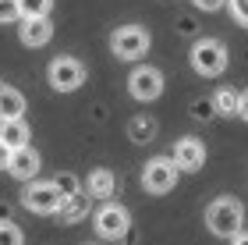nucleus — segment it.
Masks as SVG:
<instances>
[{"label": "nucleus", "instance_id": "21", "mask_svg": "<svg viewBox=\"0 0 248 245\" xmlns=\"http://www.w3.org/2000/svg\"><path fill=\"white\" fill-rule=\"evenodd\" d=\"M227 11H231L234 25H241V29H248V0H227Z\"/></svg>", "mask_w": 248, "mask_h": 245}, {"label": "nucleus", "instance_id": "1", "mask_svg": "<svg viewBox=\"0 0 248 245\" xmlns=\"http://www.w3.org/2000/svg\"><path fill=\"white\" fill-rule=\"evenodd\" d=\"M206 228H209L213 238H227L231 242L245 228V203L234 199V196H217L206 206Z\"/></svg>", "mask_w": 248, "mask_h": 245}, {"label": "nucleus", "instance_id": "2", "mask_svg": "<svg viewBox=\"0 0 248 245\" xmlns=\"http://www.w3.org/2000/svg\"><path fill=\"white\" fill-rule=\"evenodd\" d=\"M191 68H195V75H202V79H220L223 71H227L231 64V53H227V43L217 39V36H202L191 43V53H188Z\"/></svg>", "mask_w": 248, "mask_h": 245}, {"label": "nucleus", "instance_id": "8", "mask_svg": "<svg viewBox=\"0 0 248 245\" xmlns=\"http://www.w3.org/2000/svg\"><path fill=\"white\" fill-rule=\"evenodd\" d=\"M163 89H167L163 71L153 68V64H139V68L128 75V93H131V99H139V103H153V99H160Z\"/></svg>", "mask_w": 248, "mask_h": 245}, {"label": "nucleus", "instance_id": "26", "mask_svg": "<svg viewBox=\"0 0 248 245\" xmlns=\"http://www.w3.org/2000/svg\"><path fill=\"white\" fill-rule=\"evenodd\" d=\"M231 245H248V231L241 228V231H238V235H234V238H231Z\"/></svg>", "mask_w": 248, "mask_h": 245}, {"label": "nucleus", "instance_id": "12", "mask_svg": "<svg viewBox=\"0 0 248 245\" xmlns=\"http://www.w3.org/2000/svg\"><path fill=\"white\" fill-rule=\"evenodd\" d=\"M114 188H117L114 171H107V167H93V171H89V178H85V192L93 196V199L107 203V199L114 196Z\"/></svg>", "mask_w": 248, "mask_h": 245}, {"label": "nucleus", "instance_id": "20", "mask_svg": "<svg viewBox=\"0 0 248 245\" xmlns=\"http://www.w3.org/2000/svg\"><path fill=\"white\" fill-rule=\"evenodd\" d=\"M21 21V4L18 0H0V25H15Z\"/></svg>", "mask_w": 248, "mask_h": 245}, {"label": "nucleus", "instance_id": "14", "mask_svg": "<svg viewBox=\"0 0 248 245\" xmlns=\"http://www.w3.org/2000/svg\"><path fill=\"white\" fill-rule=\"evenodd\" d=\"M25 93L7 82H0V121H11V117H25Z\"/></svg>", "mask_w": 248, "mask_h": 245}, {"label": "nucleus", "instance_id": "15", "mask_svg": "<svg viewBox=\"0 0 248 245\" xmlns=\"http://www.w3.org/2000/svg\"><path fill=\"white\" fill-rule=\"evenodd\" d=\"M0 139H4L11 149H21V146H29V139H32V128H29V121H25V117H11V121H0Z\"/></svg>", "mask_w": 248, "mask_h": 245}, {"label": "nucleus", "instance_id": "4", "mask_svg": "<svg viewBox=\"0 0 248 245\" xmlns=\"http://www.w3.org/2000/svg\"><path fill=\"white\" fill-rule=\"evenodd\" d=\"M149 47H153V36L142 25H121L110 32V53L117 61H142Z\"/></svg>", "mask_w": 248, "mask_h": 245}, {"label": "nucleus", "instance_id": "11", "mask_svg": "<svg viewBox=\"0 0 248 245\" xmlns=\"http://www.w3.org/2000/svg\"><path fill=\"white\" fill-rule=\"evenodd\" d=\"M39 153L32 146H21V149H11V160H7V174L15 178V181H32V178H39Z\"/></svg>", "mask_w": 248, "mask_h": 245}, {"label": "nucleus", "instance_id": "3", "mask_svg": "<svg viewBox=\"0 0 248 245\" xmlns=\"http://www.w3.org/2000/svg\"><path fill=\"white\" fill-rule=\"evenodd\" d=\"M64 203V192L57 181H39V178H32V181H25V188H21V206L29 210V213L36 217H57V210Z\"/></svg>", "mask_w": 248, "mask_h": 245}, {"label": "nucleus", "instance_id": "13", "mask_svg": "<svg viewBox=\"0 0 248 245\" xmlns=\"http://www.w3.org/2000/svg\"><path fill=\"white\" fill-rule=\"evenodd\" d=\"M89 203H93V196H89L85 188H78V192L64 196V203H61V210H57L61 224H78V220L89 213Z\"/></svg>", "mask_w": 248, "mask_h": 245}, {"label": "nucleus", "instance_id": "25", "mask_svg": "<svg viewBox=\"0 0 248 245\" xmlns=\"http://www.w3.org/2000/svg\"><path fill=\"white\" fill-rule=\"evenodd\" d=\"M238 117L248 125V89H241V107H238Z\"/></svg>", "mask_w": 248, "mask_h": 245}, {"label": "nucleus", "instance_id": "24", "mask_svg": "<svg viewBox=\"0 0 248 245\" xmlns=\"http://www.w3.org/2000/svg\"><path fill=\"white\" fill-rule=\"evenodd\" d=\"M7 160H11V146L0 139V171H7Z\"/></svg>", "mask_w": 248, "mask_h": 245}, {"label": "nucleus", "instance_id": "18", "mask_svg": "<svg viewBox=\"0 0 248 245\" xmlns=\"http://www.w3.org/2000/svg\"><path fill=\"white\" fill-rule=\"evenodd\" d=\"M21 4V18H50L53 0H18Z\"/></svg>", "mask_w": 248, "mask_h": 245}, {"label": "nucleus", "instance_id": "16", "mask_svg": "<svg viewBox=\"0 0 248 245\" xmlns=\"http://www.w3.org/2000/svg\"><path fill=\"white\" fill-rule=\"evenodd\" d=\"M238 107H241V93L231 85H220L217 93H213V110H217L220 117H238Z\"/></svg>", "mask_w": 248, "mask_h": 245}, {"label": "nucleus", "instance_id": "9", "mask_svg": "<svg viewBox=\"0 0 248 245\" xmlns=\"http://www.w3.org/2000/svg\"><path fill=\"white\" fill-rule=\"evenodd\" d=\"M170 157L177 160V167H181L185 174H195L206 167V142L195 139V135H185V139H177L174 142V153Z\"/></svg>", "mask_w": 248, "mask_h": 245}, {"label": "nucleus", "instance_id": "19", "mask_svg": "<svg viewBox=\"0 0 248 245\" xmlns=\"http://www.w3.org/2000/svg\"><path fill=\"white\" fill-rule=\"evenodd\" d=\"M0 245H25V231L15 220H0Z\"/></svg>", "mask_w": 248, "mask_h": 245}, {"label": "nucleus", "instance_id": "7", "mask_svg": "<svg viewBox=\"0 0 248 245\" xmlns=\"http://www.w3.org/2000/svg\"><path fill=\"white\" fill-rule=\"evenodd\" d=\"M93 228L99 238L107 242H121L124 235L131 231V213L124 210L121 203H114V199H107V203H99V210L93 213Z\"/></svg>", "mask_w": 248, "mask_h": 245}, {"label": "nucleus", "instance_id": "22", "mask_svg": "<svg viewBox=\"0 0 248 245\" xmlns=\"http://www.w3.org/2000/svg\"><path fill=\"white\" fill-rule=\"evenodd\" d=\"M53 181L61 185V192H64V196H71V192H78V188H85V185H78V178H75V174H57Z\"/></svg>", "mask_w": 248, "mask_h": 245}, {"label": "nucleus", "instance_id": "6", "mask_svg": "<svg viewBox=\"0 0 248 245\" xmlns=\"http://www.w3.org/2000/svg\"><path fill=\"white\" fill-rule=\"evenodd\" d=\"M181 178V167H177L174 157H153L142 167V188L149 196H167Z\"/></svg>", "mask_w": 248, "mask_h": 245}, {"label": "nucleus", "instance_id": "17", "mask_svg": "<svg viewBox=\"0 0 248 245\" xmlns=\"http://www.w3.org/2000/svg\"><path fill=\"white\" fill-rule=\"evenodd\" d=\"M128 139L131 142H149V139H156V121L153 117H135V121H128Z\"/></svg>", "mask_w": 248, "mask_h": 245}, {"label": "nucleus", "instance_id": "5", "mask_svg": "<svg viewBox=\"0 0 248 245\" xmlns=\"http://www.w3.org/2000/svg\"><path fill=\"white\" fill-rule=\"evenodd\" d=\"M85 64L78 61V57H71V53H61V57H53L50 61V68H46V82H50V89L53 93H78V89L85 85Z\"/></svg>", "mask_w": 248, "mask_h": 245}, {"label": "nucleus", "instance_id": "23", "mask_svg": "<svg viewBox=\"0 0 248 245\" xmlns=\"http://www.w3.org/2000/svg\"><path fill=\"white\" fill-rule=\"evenodd\" d=\"M191 4H195L199 11H209V15H213V11H220V7H227V0H191Z\"/></svg>", "mask_w": 248, "mask_h": 245}, {"label": "nucleus", "instance_id": "10", "mask_svg": "<svg viewBox=\"0 0 248 245\" xmlns=\"http://www.w3.org/2000/svg\"><path fill=\"white\" fill-rule=\"evenodd\" d=\"M18 39H21V47H29V50L50 47V39H53V21H50V18H21V21H18Z\"/></svg>", "mask_w": 248, "mask_h": 245}]
</instances>
